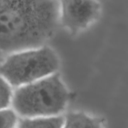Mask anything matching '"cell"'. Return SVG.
Returning <instances> with one entry per match:
<instances>
[{
  "label": "cell",
  "instance_id": "obj_6",
  "mask_svg": "<svg viewBox=\"0 0 128 128\" xmlns=\"http://www.w3.org/2000/svg\"><path fill=\"white\" fill-rule=\"evenodd\" d=\"M63 128H103L98 119L83 112H71L64 118Z\"/></svg>",
  "mask_w": 128,
  "mask_h": 128
},
{
  "label": "cell",
  "instance_id": "obj_4",
  "mask_svg": "<svg viewBox=\"0 0 128 128\" xmlns=\"http://www.w3.org/2000/svg\"><path fill=\"white\" fill-rule=\"evenodd\" d=\"M59 3V21L72 34L89 27L100 13V5L97 1H63Z\"/></svg>",
  "mask_w": 128,
  "mask_h": 128
},
{
  "label": "cell",
  "instance_id": "obj_5",
  "mask_svg": "<svg viewBox=\"0 0 128 128\" xmlns=\"http://www.w3.org/2000/svg\"><path fill=\"white\" fill-rule=\"evenodd\" d=\"M64 118L61 116L20 119L16 128H63Z\"/></svg>",
  "mask_w": 128,
  "mask_h": 128
},
{
  "label": "cell",
  "instance_id": "obj_7",
  "mask_svg": "<svg viewBox=\"0 0 128 128\" xmlns=\"http://www.w3.org/2000/svg\"><path fill=\"white\" fill-rule=\"evenodd\" d=\"M13 94V88L0 76V110L10 108Z\"/></svg>",
  "mask_w": 128,
  "mask_h": 128
},
{
  "label": "cell",
  "instance_id": "obj_10",
  "mask_svg": "<svg viewBox=\"0 0 128 128\" xmlns=\"http://www.w3.org/2000/svg\"><path fill=\"white\" fill-rule=\"evenodd\" d=\"M5 56H5V55L1 51H0V65H1V62H3V61L4 58H5Z\"/></svg>",
  "mask_w": 128,
  "mask_h": 128
},
{
  "label": "cell",
  "instance_id": "obj_9",
  "mask_svg": "<svg viewBox=\"0 0 128 128\" xmlns=\"http://www.w3.org/2000/svg\"><path fill=\"white\" fill-rule=\"evenodd\" d=\"M13 2V1H0V14L11 8Z\"/></svg>",
  "mask_w": 128,
  "mask_h": 128
},
{
  "label": "cell",
  "instance_id": "obj_3",
  "mask_svg": "<svg viewBox=\"0 0 128 128\" xmlns=\"http://www.w3.org/2000/svg\"><path fill=\"white\" fill-rule=\"evenodd\" d=\"M58 67L55 52L42 46L5 56L0 65V76L16 89L54 74Z\"/></svg>",
  "mask_w": 128,
  "mask_h": 128
},
{
  "label": "cell",
  "instance_id": "obj_2",
  "mask_svg": "<svg viewBox=\"0 0 128 128\" xmlns=\"http://www.w3.org/2000/svg\"><path fill=\"white\" fill-rule=\"evenodd\" d=\"M68 92L54 74L13 91L11 109L25 118L59 116L65 108Z\"/></svg>",
  "mask_w": 128,
  "mask_h": 128
},
{
  "label": "cell",
  "instance_id": "obj_8",
  "mask_svg": "<svg viewBox=\"0 0 128 128\" xmlns=\"http://www.w3.org/2000/svg\"><path fill=\"white\" fill-rule=\"evenodd\" d=\"M18 115L11 108L0 110V128H16Z\"/></svg>",
  "mask_w": 128,
  "mask_h": 128
},
{
  "label": "cell",
  "instance_id": "obj_1",
  "mask_svg": "<svg viewBox=\"0 0 128 128\" xmlns=\"http://www.w3.org/2000/svg\"><path fill=\"white\" fill-rule=\"evenodd\" d=\"M60 3L14 1L0 14V51L5 55L42 47L59 22Z\"/></svg>",
  "mask_w": 128,
  "mask_h": 128
}]
</instances>
